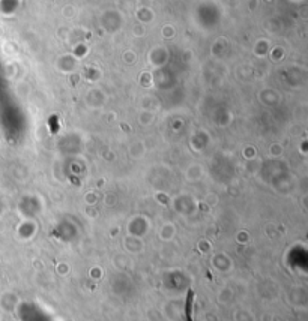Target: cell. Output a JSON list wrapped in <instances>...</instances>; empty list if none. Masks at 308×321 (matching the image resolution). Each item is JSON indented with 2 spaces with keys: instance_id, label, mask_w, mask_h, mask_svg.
Masks as SVG:
<instances>
[{
  "instance_id": "cell-1",
  "label": "cell",
  "mask_w": 308,
  "mask_h": 321,
  "mask_svg": "<svg viewBox=\"0 0 308 321\" xmlns=\"http://www.w3.org/2000/svg\"><path fill=\"white\" fill-rule=\"evenodd\" d=\"M194 299H196L194 290L190 288V290H188V293H186V300H185V320L186 321H194V318H193Z\"/></svg>"
}]
</instances>
